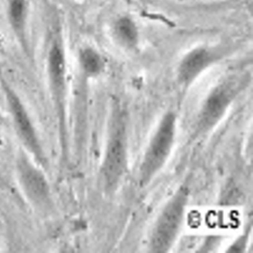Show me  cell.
<instances>
[{
    "label": "cell",
    "instance_id": "cell-11",
    "mask_svg": "<svg viewBox=\"0 0 253 253\" xmlns=\"http://www.w3.org/2000/svg\"><path fill=\"white\" fill-rule=\"evenodd\" d=\"M24 9V0H12L10 6V16L15 24L22 19Z\"/></svg>",
    "mask_w": 253,
    "mask_h": 253
},
{
    "label": "cell",
    "instance_id": "cell-10",
    "mask_svg": "<svg viewBox=\"0 0 253 253\" xmlns=\"http://www.w3.org/2000/svg\"><path fill=\"white\" fill-rule=\"evenodd\" d=\"M116 32L119 38L125 43L131 45L136 40L137 32L135 27L129 19L123 18L117 24Z\"/></svg>",
    "mask_w": 253,
    "mask_h": 253
},
{
    "label": "cell",
    "instance_id": "cell-5",
    "mask_svg": "<svg viewBox=\"0 0 253 253\" xmlns=\"http://www.w3.org/2000/svg\"><path fill=\"white\" fill-rule=\"evenodd\" d=\"M231 87L222 84L214 88L207 98L203 106L200 125L204 128L214 125L225 113L233 95Z\"/></svg>",
    "mask_w": 253,
    "mask_h": 253
},
{
    "label": "cell",
    "instance_id": "cell-1",
    "mask_svg": "<svg viewBox=\"0 0 253 253\" xmlns=\"http://www.w3.org/2000/svg\"><path fill=\"white\" fill-rule=\"evenodd\" d=\"M187 194L179 189L168 201L159 214L150 237V247L154 252H166L176 238L182 223Z\"/></svg>",
    "mask_w": 253,
    "mask_h": 253
},
{
    "label": "cell",
    "instance_id": "cell-9",
    "mask_svg": "<svg viewBox=\"0 0 253 253\" xmlns=\"http://www.w3.org/2000/svg\"><path fill=\"white\" fill-rule=\"evenodd\" d=\"M79 65L84 76L88 78H96L105 68V63L101 55L92 48L82 50L79 56Z\"/></svg>",
    "mask_w": 253,
    "mask_h": 253
},
{
    "label": "cell",
    "instance_id": "cell-2",
    "mask_svg": "<svg viewBox=\"0 0 253 253\" xmlns=\"http://www.w3.org/2000/svg\"><path fill=\"white\" fill-rule=\"evenodd\" d=\"M175 129L176 116L168 112L162 119L147 148L141 169L143 180L151 178L166 163L172 147Z\"/></svg>",
    "mask_w": 253,
    "mask_h": 253
},
{
    "label": "cell",
    "instance_id": "cell-7",
    "mask_svg": "<svg viewBox=\"0 0 253 253\" xmlns=\"http://www.w3.org/2000/svg\"><path fill=\"white\" fill-rule=\"evenodd\" d=\"M212 61V57L206 49H195L188 53L181 61L178 67L180 81L189 84L196 78Z\"/></svg>",
    "mask_w": 253,
    "mask_h": 253
},
{
    "label": "cell",
    "instance_id": "cell-6",
    "mask_svg": "<svg viewBox=\"0 0 253 253\" xmlns=\"http://www.w3.org/2000/svg\"><path fill=\"white\" fill-rule=\"evenodd\" d=\"M17 171L21 186L27 196L35 202L43 200L47 195L48 187L41 172L23 157L18 162Z\"/></svg>",
    "mask_w": 253,
    "mask_h": 253
},
{
    "label": "cell",
    "instance_id": "cell-4",
    "mask_svg": "<svg viewBox=\"0 0 253 253\" xmlns=\"http://www.w3.org/2000/svg\"><path fill=\"white\" fill-rule=\"evenodd\" d=\"M126 143L123 136L115 133L109 140L103 165V174L109 186L115 184L125 169Z\"/></svg>",
    "mask_w": 253,
    "mask_h": 253
},
{
    "label": "cell",
    "instance_id": "cell-8",
    "mask_svg": "<svg viewBox=\"0 0 253 253\" xmlns=\"http://www.w3.org/2000/svg\"><path fill=\"white\" fill-rule=\"evenodd\" d=\"M47 70L52 84L56 88L62 87L65 76L66 63L64 54L57 45H54L49 52Z\"/></svg>",
    "mask_w": 253,
    "mask_h": 253
},
{
    "label": "cell",
    "instance_id": "cell-3",
    "mask_svg": "<svg viewBox=\"0 0 253 253\" xmlns=\"http://www.w3.org/2000/svg\"><path fill=\"white\" fill-rule=\"evenodd\" d=\"M4 89L6 100L17 133L26 147L33 154L40 155V146L30 118L16 94L7 86Z\"/></svg>",
    "mask_w": 253,
    "mask_h": 253
}]
</instances>
